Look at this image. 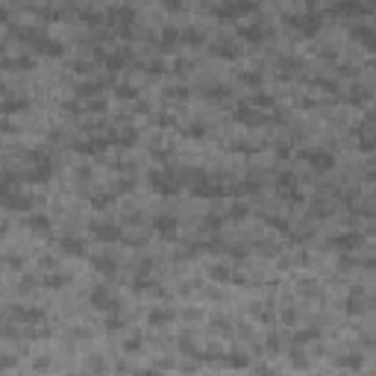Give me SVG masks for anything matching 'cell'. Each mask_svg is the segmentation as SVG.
<instances>
[{"label": "cell", "instance_id": "obj_4", "mask_svg": "<svg viewBox=\"0 0 376 376\" xmlns=\"http://www.w3.org/2000/svg\"><path fill=\"white\" fill-rule=\"evenodd\" d=\"M91 303L97 306V309H115V303L106 297V288H94V291H91Z\"/></svg>", "mask_w": 376, "mask_h": 376}, {"label": "cell", "instance_id": "obj_8", "mask_svg": "<svg viewBox=\"0 0 376 376\" xmlns=\"http://www.w3.org/2000/svg\"><path fill=\"white\" fill-rule=\"evenodd\" d=\"M174 218H159V221H156V229H162V232H168V235H174Z\"/></svg>", "mask_w": 376, "mask_h": 376}, {"label": "cell", "instance_id": "obj_12", "mask_svg": "<svg viewBox=\"0 0 376 376\" xmlns=\"http://www.w3.org/2000/svg\"><path fill=\"white\" fill-rule=\"evenodd\" d=\"M138 376H159V373H156V370H141Z\"/></svg>", "mask_w": 376, "mask_h": 376}, {"label": "cell", "instance_id": "obj_9", "mask_svg": "<svg viewBox=\"0 0 376 376\" xmlns=\"http://www.w3.org/2000/svg\"><path fill=\"white\" fill-rule=\"evenodd\" d=\"M165 320H171V312H162V309L150 312V323H165Z\"/></svg>", "mask_w": 376, "mask_h": 376}, {"label": "cell", "instance_id": "obj_5", "mask_svg": "<svg viewBox=\"0 0 376 376\" xmlns=\"http://www.w3.org/2000/svg\"><path fill=\"white\" fill-rule=\"evenodd\" d=\"M12 315L18 317V320H41L44 312L41 309H12Z\"/></svg>", "mask_w": 376, "mask_h": 376}, {"label": "cell", "instance_id": "obj_7", "mask_svg": "<svg viewBox=\"0 0 376 376\" xmlns=\"http://www.w3.org/2000/svg\"><path fill=\"white\" fill-rule=\"evenodd\" d=\"M30 226H33V229H41V232H47V229H50V221H47L44 215H30Z\"/></svg>", "mask_w": 376, "mask_h": 376}, {"label": "cell", "instance_id": "obj_13", "mask_svg": "<svg viewBox=\"0 0 376 376\" xmlns=\"http://www.w3.org/2000/svg\"><path fill=\"white\" fill-rule=\"evenodd\" d=\"M3 232H6V226H3V223H0V238H3Z\"/></svg>", "mask_w": 376, "mask_h": 376}, {"label": "cell", "instance_id": "obj_3", "mask_svg": "<svg viewBox=\"0 0 376 376\" xmlns=\"http://www.w3.org/2000/svg\"><path fill=\"white\" fill-rule=\"evenodd\" d=\"M91 265L97 270H103V273H115L118 270V262L112 256H97V258H91Z\"/></svg>", "mask_w": 376, "mask_h": 376}, {"label": "cell", "instance_id": "obj_1", "mask_svg": "<svg viewBox=\"0 0 376 376\" xmlns=\"http://www.w3.org/2000/svg\"><path fill=\"white\" fill-rule=\"evenodd\" d=\"M94 238H100V241H118L121 238V229L118 226H109V223H97V226H91Z\"/></svg>", "mask_w": 376, "mask_h": 376}, {"label": "cell", "instance_id": "obj_10", "mask_svg": "<svg viewBox=\"0 0 376 376\" xmlns=\"http://www.w3.org/2000/svg\"><path fill=\"white\" fill-rule=\"evenodd\" d=\"M338 364H344V367H359V364H362V356H341Z\"/></svg>", "mask_w": 376, "mask_h": 376}, {"label": "cell", "instance_id": "obj_11", "mask_svg": "<svg viewBox=\"0 0 376 376\" xmlns=\"http://www.w3.org/2000/svg\"><path fill=\"white\" fill-rule=\"evenodd\" d=\"M68 282V276H62V273H56V276H47L44 285H50V288H59V285H65Z\"/></svg>", "mask_w": 376, "mask_h": 376}, {"label": "cell", "instance_id": "obj_6", "mask_svg": "<svg viewBox=\"0 0 376 376\" xmlns=\"http://www.w3.org/2000/svg\"><path fill=\"white\" fill-rule=\"evenodd\" d=\"M303 159H312L315 168H332V156L326 153H303Z\"/></svg>", "mask_w": 376, "mask_h": 376}, {"label": "cell", "instance_id": "obj_2", "mask_svg": "<svg viewBox=\"0 0 376 376\" xmlns=\"http://www.w3.org/2000/svg\"><path fill=\"white\" fill-rule=\"evenodd\" d=\"M59 244H62V250L70 253V256H82V253H85V241H80V238H62Z\"/></svg>", "mask_w": 376, "mask_h": 376}]
</instances>
